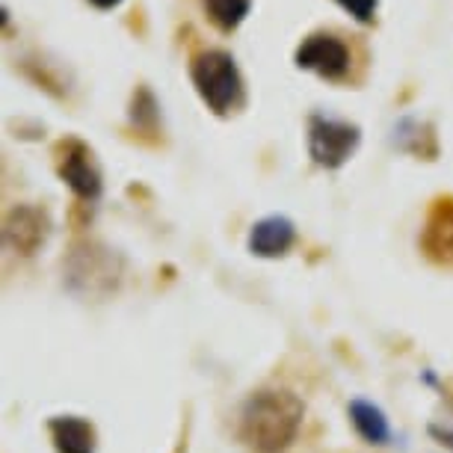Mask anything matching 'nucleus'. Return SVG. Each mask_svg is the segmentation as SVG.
I'll list each match as a JSON object with an SVG mask.
<instances>
[{
	"label": "nucleus",
	"mask_w": 453,
	"mask_h": 453,
	"mask_svg": "<svg viewBox=\"0 0 453 453\" xmlns=\"http://www.w3.org/2000/svg\"><path fill=\"white\" fill-rule=\"evenodd\" d=\"M303 400L285 388H261L241 409V439L255 453H281L303 426Z\"/></svg>",
	"instance_id": "obj_1"
},
{
	"label": "nucleus",
	"mask_w": 453,
	"mask_h": 453,
	"mask_svg": "<svg viewBox=\"0 0 453 453\" xmlns=\"http://www.w3.org/2000/svg\"><path fill=\"white\" fill-rule=\"evenodd\" d=\"M190 81L211 113L232 116L243 107L246 101L243 74L228 50L222 48L199 50L190 59Z\"/></svg>",
	"instance_id": "obj_2"
},
{
	"label": "nucleus",
	"mask_w": 453,
	"mask_h": 453,
	"mask_svg": "<svg viewBox=\"0 0 453 453\" xmlns=\"http://www.w3.org/2000/svg\"><path fill=\"white\" fill-rule=\"evenodd\" d=\"M362 131L353 122L314 113L309 119V155L323 169H341L356 155Z\"/></svg>",
	"instance_id": "obj_3"
},
{
	"label": "nucleus",
	"mask_w": 453,
	"mask_h": 453,
	"mask_svg": "<svg viewBox=\"0 0 453 453\" xmlns=\"http://www.w3.org/2000/svg\"><path fill=\"white\" fill-rule=\"evenodd\" d=\"M294 63L296 68L318 74L323 81H344L349 74L353 57H349V48L344 39L335 36V33L318 30V33H309V36L296 45Z\"/></svg>",
	"instance_id": "obj_4"
},
{
	"label": "nucleus",
	"mask_w": 453,
	"mask_h": 453,
	"mask_svg": "<svg viewBox=\"0 0 453 453\" xmlns=\"http://www.w3.org/2000/svg\"><path fill=\"white\" fill-rule=\"evenodd\" d=\"M57 175L72 187L74 196L96 202L101 196V169L87 142L63 140L57 145Z\"/></svg>",
	"instance_id": "obj_5"
},
{
	"label": "nucleus",
	"mask_w": 453,
	"mask_h": 453,
	"mask_svg": "<svg viewBox=\"0 0 453 453\" xmlns=\"http://www.w3.org/2000/svg\"><path fill=\"white\" fill-rule=\"evenodd\" d=\"M421 252L435 267L453 270V196H439L424 217Z\"/></svg>",
	"instance_id": "obj_6"
},
{
	"label": "nucleus",
	"mask_w": 453,
	"mask_h": 453,
	"mask_svg": "<svg viewBox=\"0 0 453 453\" xmlns=\"http://www.w3.org/2000/svg\"><path fill=\"white\" fill-rule=\"evenodd\" d=\"M48 213L36 208V204H19L6 213V222H4V237H6V246L21 255H33L45 243L48 237Z\"/></svg>",
	"instance_id": "obj_7"
},
{
	"label": "nucleus",
	"mask_w": 453,
	"mask_h": 453,
	"mask_svg": "<svg viewBox=\"0 0 453 453\" xmlns=\"http://www.w3.org/2000/svg\"><path fill=\"white\" fill-rule=\"evenodd\" d=\"M294 243L296 226L288 217H281V213L258 219L250 232V252L258 255V258H281Z\"/></svg>",
	"instance_id": "obj_8"
},
{
	"label": "nucleus",
	"mask_w": 453,
	"mask_h": 453,
	"mask_svg": "<svg viewBox=\"0 0 453 453\" xmlns=\"http://www.w3.org/2000/svg\"><path fill=\"white\" fill-rule=\"evenodd\" d=\"M57 453H96V430L89 421L74 415L54 418L48 424Z\"/></svg>",
	"instance_id": "obj_9"
},
{
	"label": "nucleus",
	"mask_w": 453,
	"mask_h": 453,
	"mask_svg": "<svg viewBox=\"0 0 453 453\" xmlns=\"http://www.w3.org/2000/svg\"><path fill=\"white\" fill-rule=\"evenodd\" d=\"M349 418H353V426L365 441L386 444L391 439L388 421H386V415H382L380 406L367 403V400H353V403H349Z\"/></svg>",
	"instance_id": "obj_10"
},
{
	"label": "nucleus",
	"mask_w": 453,
	"mask_h": 453,
	"mask_svg": "<svg viewBox=\"0 0 453 453\" xmlns=\"http://www.w3.org/2000/svg\"><path fill=\"white\" fill-rule=\"evenodd\" d=\"M211 24L222 33H234L252 12V0H202Z\"/></svg>",
	"instance_id": "obj_11"
},
{
	"label": "nucleus",
	"mask_w": 453,
	"mask_h": 453,
	"mask_svg": "<svg viewBox=\"0 0 453 453\" xmlns=\"http://www.w3.org/2000/svg\"><path fill=\"white\" fill-rule=\"evenodd\" d=\"M131 119H134V125H140V127H145V125H155L157 122V101H155V96H151L149 89H140L134 96V104H131Z\"/></svg>",
	"instance_id": "obj_12"
},
{
	"label": "nucleus",
	"mask_w": 453,
	"mask_h": 453,
	"mask_svg": "<svg viewBox=\"0 0 453 453\" xmlns=\"http://www.w3.org/2000/svg\"><path fill=\"white\" fill-rule=\"evenodd\" d=\"M349 19H356L358 24H373L376 21V6L380 0H335Z\"/></svg>",
	"instance_id": "obj_13"
},
{
	"label": "nucleus",
	"mask_w": 453,
	"mask_h": 453,
	"mask_svg": "<svg viewBox=\"0 0 453 453\" xmlns=\"http://www.w3.org/2000/svg\"><path fill=\"white\" fill-rule=\"evenodd\" d=\"M89 6H96L98 12H110V10H116L119 4H122V0H87Z\"/></svg>",
	"instance_id": "obj_14"
},
{
	"label": "nucleus",
	"mask_w": 453,
	"mask_h": 453,
	"mask_svg": "<svg viewBox=\"0 0 453 453\" xmlns=\"http://www.w3.org/2000/svg\"><path fill=\"white\" fill-rule=\"evenodd\" d=\"M435 435H441V441L448 444V448H453V430H439V426H433Z\"/></svg>",
	"instance_id": "obj_15"
}]
</instances>
